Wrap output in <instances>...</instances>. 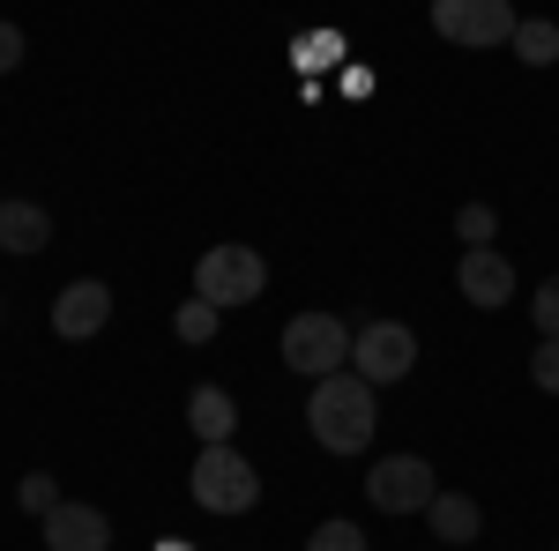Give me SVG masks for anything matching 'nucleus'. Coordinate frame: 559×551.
<instances>
[{
	"label": "nucleus",
	"instance_id": "1",
	"mask_svg": "<svg viewBox=\"0 0 559 551\" xmlns=\"http://www.w3.org/2000/svg\"><path fill=\"white\" fill-rule=\"evenodd\" d=\"M306 424H313V440H321L329 455H366V447H373V381H358V373L313 381Z\"/></svg>",
	"mask_w": 559,
	"mask_h": 551
},
{
	"label": "nucleus",
	"instance_id": "2",
	"mask_svg": "<svg viewBox=\"0 0 559 551\" xmlns=\"http://www.w3.org/2000/svg\"><path fill=\"white\" fill-rule=\"evenodd\" d=\"M194 500L202 514H247L261 500V469L247 455H231V440L224 447H202V463H194Z\"/></svg>",
	"mask_w": 559,
	"mask_h": 551
},
{
	"label": "nucleus",
	"instance_id": "3",
	"mask_svg": "<svg viewBox=\"0 0 559 551\" xmlns=\"http://www.w3.org/2000/svg\"><path fill=\"white\" fill-rule=\"evenodd\" d=\"M284 366L306 373V381L344 373V366H350V328L336 321V313H299V321L284 328Z\"/></svg>",
	"mask_w": 559,
	"mask_h": 551
},
{
	"label": "nucleus",
	"instance_id": "4",
	"mask_svg": "<svg viewBox=\"0 0 559 551\" xmlns=\"http://www.w3.org/2000/svg\"><path fill=\"white\" fill-rule=\"evenodd\" d=\"M515 8L508 0H432V31L448 45H471V52H485V45H508L515 38Z\"/></svg>",
	"mask_w": 559,
	"mask_h": 551
},
{
	"label": "nucleus",
	"instance_id": "5",
	"mask_svg": "<svg viewBox=\"0 0 559 551\" xmlns=\"http://www.w3.org/2000/svg\"><path fill=\"white\" fill-rule=\"evenodd\" d=\"M261 284H269V261L254 247H210L194 268V298H210V306H247L261 298Z\"/></svg>",
	"mask_w": 559,
	"mask_h": 551
},
{
	"label": "nucleus",
	"instance_id": "6",
	"mask_svg": "<svg viewBox=\"0 0 559 551\" xmlns=\"http://www.w3.org/2000/svg\"><path fill=\"white\" fill-rule=\"evenodd\" d=\"M432 463L426 455H381V463L366 469V500L381 514H426L432 507Z\"/></svg>",
	"mask_w": 559,
	"mask_h": 551
},
{
	"label": "nucleus",
	"instance_id": "7",
	"mask_svg": "<svg viewBox=\"0 0 559 551\" xmlns=\"http://www.w3.org/2000/svg\"><path fill=\"white\" fill-rule=\"evenodd\" d=\"M411 366H418V336H411L403 321H373V328L350 336V373H358V381L388 387V381H403Z\"/></svg>",
	"mask_w": 559,
	"mask_h": 551
},
{
	"label": "nucleus",
	"instance_id": "8",
	"mask_svg": "<svg viewBox=\"0 0 559 551\" xmlns=\"http://www.w3.org/2000/svg\"><path fill=\"white\" fill-rule=\"evenodd\" d=\"M105 321H112V291H105L97 276H83V284H68V291L52 298V336H60V343L105 336Z\"/></svg>",
	"mask_w": 559,
	"mask_h": 551
},
{
	"label": "nucleus",
	"instance_id": "9",
	"mask_svg": "<svg viewBox=\"0 0 559 551\" xmlns=\"http://www.w3.org/2000/svg\"><path fill=\"white\" fill-rule=\"evenodd\" d=\"M455 284H463V298H471V306H508V298H515V268H508V254H500V247H463Z\"/></svg>",
	"mask_w": 559,
	"mask_h": 551
},
{
	"label": "nucleus",
	"instance_id": "10",
	"mask_svg": "<svg viewBox=\"0 0 559 551\" xmlns=\"http://www.w3.org/2000/svg\"><path fill=\"white\" fill-rule=\"evenodd\" d=\"M45 544L52 551H112V522L83 500H60V507L45 514Z\"/></svg>",
	"mask_w": 559,
	"mask_h": 551
},
{
	"label": "nucleus",
	"instance_id": "11",
	"mask_svg": "<svg viewBox=\"0 0 559 551\" xmlns=\"http://www.w3.org/2000/svg\"><path fill=\"white\" fill-rule=\"evenodd\" d=\"M187 424H194L202 447H224V440L239 432V403H231L224 387H194V395H187Z\"/></svg>",
	"mask_w": 559,
	"mask_h": 551
},
{
	"label": "nucleus",
	"instance_id": "12",
	"mask_svg": "<svg viewBox=\"0 0 559 551\" xmlns=\"http://www.w3.org/2000/svg\"><path fill=\"white\" fill-rule=\"evenodd\" d=\"M426 522H432V537H440V544H477V529H485V514H477L471 492H432Z\"/></svg>",
	"mask_w": 559,
	"mask_h": 551
},
{
	"label": "nucleus",
	"instance_id": "13",
	"mask_svg": "<svg viewBox=\"0 0 559 551\" xmlns=\"http://www.w3.org/2000/svg\"><path fill=\"white\" fill-rule=\"evenodd\" d=\"M45 239H52V216L38 202H0V247L8 254H38Z\"/></svg>",
	"mask_w": 559,
	"mask_h": 551
},
{
	"label": "nucleus",
	"instance_id": "14",
	"mask_svg": "<svg viewBox=\"0 0 559 551\" xmlns=\"http://www.w3.org/2000/svg\"><path fill=\"white\" fill-rule=\"evenodd\" d=\"M508 45H515L530 68H552V60H559V23H545V15H522Z\"/></svg>",
	"mask_w": 559,
	"mask_h": 551
},
{
	"label": "nucleus",
	"instance_id": "15",
	"mask_svg": "<svg viewBox=\"0 0 559 551\" xmlns=\"http://www.w3.org/2000/svg\"><path fill=\"white\" fill-rule=\"evenodd\" d=\"M216 313H224V306H210V298H187V306L173 313L179 343H210V336H216Z\"/></svg>",
	"mask_w": 559,
	"mask_h": 551
},
{
	"label": "nucleus",
	"instance_id": "16",
	"mask_svg": "<svg viewBox=\"0 0 559 551\" xmlns=\"http://www.w3.org/2000/svg\"><path fill=\"white\" fill-rule=\"evenodd\" d=\"M306 551H366V529H358V522H321V529L306 537Z\"/></svg>",
	"mask_w": 559,
	"mask_h": 551
},
{
	"label": "nucleus",
	"instance_id": "17",
	"mask_svg": "<svg viewBox=\"0 0 559 551\" xmlns=\"http://www.w3.org/2000/svg\"><path fill=\"white\" fill-rule=\"evenodd\" d=\"M530 381L545 387V395H559V336H537V350H530Z\"/></svg>",
	"mask_w": 559,
	"mask_h": 551
},
{
	"label": "nucleus",
	"instance_id": "18",
	"mask_svg": "<svg viewBox=\"0 0 559 551\" xmlns=\"http://www.w3.org/2000/svg\"><path fill=\"white\" fill-rule=\"evenodd\" d=\"M15 500H23V507H31V514H52V507H60V484H52V477H38V469H31V477H23V484H15Z\"/></svg>",
	"mask_w": 559,
	"mask_h": 551
},
{
	"label": "nucleus",
	"instance_id": "19",
	"mask_svg": "<svg viewBox=\"0 0 559 551\" xmlns=\"http://www.w3.org/2000/svg\"><path fill=\"white\" fill-rule=\"evenodd\" d=\"M492 224H500V216L485 209V202H471V209L455 216V231H463V247H492Z\"/></svg>",
	"mask_w": 559,
	"mask_h": 551
},
{
	"label": "nucleus",
	"instance_id": "20",
	"mask_svg": "<svg viewBox=\"0 0 559 551\" xmlns=\"http://www.w3.org/2000/svg\"><path fill=\"white\" fill-rule=\"evenodd\" d=\"M530 321H537V336H559V276H545V291L530 298Z\"/></svg>",
	"mask_w": 559,
	"mask_h": 551
},
{
	"label": "nucleus",
	"instance_id": "21",
	"mask_svg": "<svg viewBox=\"0 0 559 551\" xmlns=\"http://www.w3.org/2000/svg\"><path fill=\"white\" fill-rule=\"evenodd\" d=\"M23 52H31V38H23L15 23H0V75H8V68H23Z\"/></svg>",
	"mask_w": 559,
	"mask_h": 551
},
{
	"label": "nucleus",
	"instance_id": "22",
	"mask_svg": "<svg viewBox=\"0 0 559 551\" xmlns=\"http://www.w3.org/2000/svg\"><path fill=\"white\" fill-rule=\"evenodd\" d=\"M157 551H187V544H179V537H165V544H157Z\"/></svg>",
	"mask_w": 559,
	"mask_h": 551
}]
</instances>
